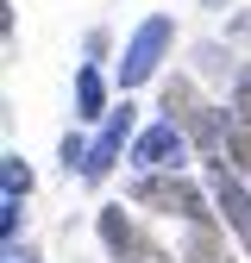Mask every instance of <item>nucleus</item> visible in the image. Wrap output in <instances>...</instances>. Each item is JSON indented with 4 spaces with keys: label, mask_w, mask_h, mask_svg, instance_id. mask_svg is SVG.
Instances as JSON below:
<instances>
[{
    "label": "nucleus",
    "mask_w": 251,
    "mask_h": 263,
    "mask_svg": "<svg viewBox=\"0 0 251 263\" xmlns=\"http://www.w3.org/2000/svg\"><path fill=\"white\" fill-rule=\"evenodd\" d=\"M176 44V19L170 13H151L138 31H132V38H126V50H119V88H145L157 69H164V50Z\"/></svg>",
    "instance_id": "obj_1"
},
{
    "label": "nucleus",
    "mask_w": 251,
    "mask_h": 263,
    "mask_svg": "<svg viewBox=\"0 0 251 263\" xmlns=\"http://www.w3.org/2000/svg\"><path fill=\"white\" fill-rule=\"evenodd\" d=\"M226 163H232L239 176H251V125H232L226 132Z\"/></svg>",
    "instance_id": "obj_10"
},
{
    "label": "nucleus",
    "mask_w": 251,
    "mask_h": 263,
    "mask_svg": "<svg viewBox=\"0 0 251 263\" xmlns=\"http://www.w3.org/2000/svg\"><path fill=\"white\" fill-rule=\"evenodd\" d=\"M101 245H107L119 263H170V251L157 245L126 207H101Z\"/></svg>",
    "instance_id": "obj_5"
},
{
    "label": "nucleus",
    "mask_w": 251,
    "mask_h": 263,
    "mask_svg": "<svg viewBox=\"0 0 251 263\" xmlns=\"http://www.w3.org/2000/svg\"><path fill=\"white\" fill-rule=\"evenodd\" d=\"M31 194V170H25V157H0V201H25Z\"/></svg>",
    "instance_id": "obj_8"
},
{
    "label": "nucleus",
    "mask_w": 251,
    "mask_h": 263,
    "mask_svg": "<svg viewBox=\"0 0 251 263\" xmlns=\"http://www.w3.org/2000/svg\"><path fill=\"white\" fill-rule=\"evenodd\" d=\"M188 257H195V263H226V251H220V238H213V219L207 226H188Z\"/></svg>",
    "instance_id": "obj_9"
},
{
    "label": "nucleus",
    "mask_w": 251,
    "mask_h": 263,
    "mask_svg": "<svg viewBox=\"0 0 251 263\" xmlns=\"http://www.w3.org/2000/svg\"><path fill=\"white\" fill-rule=\"evenodd\" d=\"M113 107H107V82H101V69L94 63H82L76 69V119H107Z\"/></svg>",
    "instance_id": "obj_7"
},
{
    "label": "nucleus",
    "mask_w": 251,
    "mask_h": 263,
    "mask_svg": "<svg viewBox=\"0 0 251 263\" xmlns=\"http://www.w3.org/2000/svg\"><path fill=\"white\" fill-rule=\"evenodd\" d=\"M195 63H201V76H226V82H239V76H232V57L220 63V44H201V50H195Z\"/></svg>",
    "instance_id": "obj_12"
},
{
    "label": "nucleus",
    "mask_w": 251,
    "mask_h": 263,
    "mask_svg": "<svg viewBox=\"0 0 251 263\" xmlns=\"http://www.w3.org/2000/svg\"><path fill=\"white\" fill-rule=\"evenodd\" d=\"M232 125H251V69H239L232 82Z\"/></svg>",
    "instance_id": "obj_11"
},
{
    "label": "nucleus",
    "mask_w": 251,
    "mask_h": 263,
    "mask_svg": "<svg viewBox=\"0 0 251 263\" xmlns=\"http://www.w3.org/2000/svg\"><path fill=\"white\" fill-rule=\"evenodd\" d=\"M207 188H213V213L226 219L245 238V251H251V188H245V176L226 170V163H207Z\"/></svg>",
    "instance_id": "obj_6"
},
{
    "label": "nucleus",
    "mask_w": 251,
    "mask_h": 263,
    "mask_svg": "<svg viewBox=\"0 0 251 263\" xmlns=\"http://www.w3.org/2000/svg\"><path fill=\"white\" fill-rule=\"evenodd\" d=\"M232 38H251V13H239V19H232Z\"/></svg>",
    "instance_id": "obj_14"
},
{
    "label": "nucleus",
    "mask_w": 251,
    "mask_h": 263,
    "mask_svg": "<svg viewBox=\"0 0 251 263\" xmlns=\"http://www.w3.org/2000/svg\"><path fill=\"white\" fill-rule=\"evenodd\" d=\"M201 7H207V13H220V7H226V0H201Z\"/></svg>",
    "instance_id": "obj_15"
},
{
    "label": "nucleus",
    "mask_w": 251,
    "mask_h": 263,
    "mask_svg": "<svg viewBox=\"0 0 251 263\" xmlns=\"http://www.w3.org/2000/svg\"><path fill=\"white\" fill-rule=\"evenodd\" d=\"M188 151H195V138H188L182 119H157V125H145L138 138H132V163H138V176H151V170H182Z\"/></svg>",
    "instance_id": "obj_4"
},
{
    "label": "nucleus",
    "mask_w": 251,
    "mask_h": 263,
    "mask_svg": "<svg viewBox=\"0 0 251 263\" xmlns=\"http://www.w3.org/2000/svg\"><path fill=\"white\" fill-rule=\"evenodd\" d=\"M132 201H138V207H157V213H176V219H188V226L220 219V213H207V194H201L195 182H182L176 170H151V176H138V182H132Z\"/></svg>",
    "instance_id": "obj_2"
},
{
    "label": "nucleus",
    "mask_w": 251,
    "mask_h": 263,
    "mask_svg": "<svg viewBox=\"0 0 251 263\" xmlns=\"http://www.w3.org/2000/svg\"><path fill=\"white\" fill-rule=\"evenodd\" d=\"M132 138H138V107H132V101H119V107L101 119L94 144H88L82 182H88V188H94V182H107V176H113V163H119V157H132Z\"/></svg>",
    "instance_id": "obj_3"
},
{
    "label": "nucleus",
    "mask_w": 251,
    "mask_h": 263,
    "mask_svg": "<svg viewBox=\"0 0 251 263\" xmlns=\"http://www.w3.org/2000/svg\"><path fill=\"white\" fill-rule=\"evenodd\" d=\"M7 263H38V251L31 245H7Z\"/></svg>",
    "instance_id": "obj_13"
}]
</instances>
